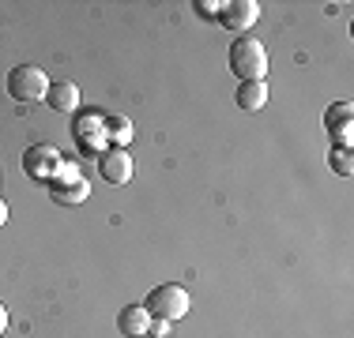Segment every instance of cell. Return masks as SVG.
Returning <instances> with one entry per match:
<instances>
[{"label":"cell","mask_w":354,"mask_h":338,"mask_svg":"<svg viewBox=\"0 0 354 338\" xmlns=\"http://www.w3.org/2000/svg\"><path fill=\"white\" fill-rule=\"evenodd\" d=\"M226 64H230V72L238 75L241 83L268 79V68H272L264 41H257V38H234L230 41V53H226Z\"/></svg>","instance_id":"1"},{"label":"cell","mask_w":354,"mask_h":338,"mask_svg":"<svg viewBox=\"0 0 354 338\" xmlns=\"http://www.w3.org/2000/svg\"><path fill=\"white\" fill-rule=\"evenodd\" d=\"M143 308H147L151 319H166V324H174V319H181L185 312L192 308V297H189L185 286L162 282V286H155V290L143 297Z\"/></svg>","instance_id":"2"},{"label":"cell","mask_w":354,"mask_h":338,"mask_svg":"<svg viewBox=\"0 0 354 338\" xmlns=\"http://www.w3.org/2000/svg\"><path fill=\"white\" fill-rule=\"evenodd\" d=\"M46 95H49V75L38 64H15L8 72V98H15L19 106L46 101Z\"/></svg>","instance_id":"3"},{"label":"cell","mask_w":354,"mask_h":338,"mask_svg":"<svg viewBox=\"0 0 354 338\" xmlns=\"http://www.w3.org/2000/svg\"><path fill=\"white\" fill-rule=\"evenodd\" d=\"M324 132L332 139V147H351L354 143V106L347 98L332 101L324 109Z\"/></svg>","instance_id":"4"},{"label":"cell","mask_w":354,"mask_h":338,"mask_svg":"<svg viewBox=\"0 0 354 338\" xmlns=\"http://www.w3.org/2000/svg\"><path fill=\"white\" fill-rule=\"evenodd\" d=\"M61 162H64V155L57 147H49V143H35V147H27V155H23V169H27V177H35V181H53Z\"/></svg>","instance_id":"5"},{"label":"cell","mask_w":354,"mask_h":338,"mask_svg":"<svg viewBox=\"0 0 354 338\" xmlns=\"http://www.w3.org/2000/svg\"><path fill=\"white\" fill-rule=\"evenodd\" d=\"M72 135L75 143H80V150H95V155H102V143H106V117L91 113V109H83V113H75V124H72Z\"/></svg>","instance_id":"6"},{"label":"cell","mask_w":354,"mask_h":338,"mask_svg":"<svg viewBox=\"0 0 354 338\" xmlns=\"http://www.w3.org/2000/svg\"><path fill=\"white\" fill-rule=\"evenodd\" d=\"M95 166H98V177H102L106 184H113V188H121V184L132 181V155L121 147L102 150V155L95 158Z\"/></svg>","instance_id":"7"},{"label":"cell","mask_w":354,"mask_h":338,"mask_svg":"<svg viewBox=\"0 0 354 338\" xmlns=\"http://www.w3.org/2000/svg\"><path fill=\"white\" fill-rule=\"evenodd\" d=\"M257 19H260V4H257V0H230V4L223 8V15H218V23H223L230 34H238V38H241V34H245Z\"/></svg>","instance_id":"8"},{"label":"cell","mask_w":354,"mask_h":338,"mask_svg":"<svg viewBox=\"0 0 354 338\" xmlns=\"http://www.w3.org/2000/svg\"><path fill=\"white\" fill-rule=\"evenodd\" d=\"M147 327H151V316L143 304H124L117 312V331L124 338H147Z\"/></svg>","instance_id":"9"},{"label":"cell","mask_w":354,"mask_h":338,"mask_svg":"<svg viewBox=\"0 0 354 338\" xmlns=\"http://www.w3.org/2000/svg\"><path fill=\"white\" fill-rule=\"evenodd\" d=\"M46 101H49V109H53V113H75V109H80V87H75L72 79L49 83Z\"/></svg>","instance_id":"10"},{"label":"cell","mask_w":354,"mask_h":338,"mask_svg":"<svg viewBox=\"0 0 354 338\" xmlns=\"http://www.w3.org/2000/svg\"><path fill=\"white\" fill-rule=\"evenodd\" d=\"M268 79H252V83H238V95H234V101H238V109H245V113H257V109L268 106Z\"/></svg>","instance_id":"11"},{"label":"cell","mask_w":354,"mask_h":338,"mask_svg":"<svg viewBox=\"0 0 354 338\" xmlns=\"http://www.w3.org/2000/svg\"><path fill=\"white\" fill-rule=\"evenodd\" d=\"M49 196H53V203H64V207H75V203H83L91 196V184L83 181H72V184H53V188H49Z\"/></svg>","instance_id":"12"},{"label":"cell","mask_w":354,"mask_h":338,"mask_svg":"<svg viewBox=\"0 0 354 338\" xmlns=\"http://www.w3.org/2000/svg\"><path fill=\"white\" fill-rule=\"evenodd\" d=\"M106 139L124 150V143L132 139V121L129 117H106Z\"/></svg>","instance_id":"13"},{"label":"cell","mask_w":354,"mask_h":338,"mask_svg":"<svg viewBox=\"0 0 354 338\" xmlns=\"http://www.w3.org/2000/svg\"><path fill=\"white\" fill-rule=\"evenodd\" d=\"M328 166H332L339 177H351V173H354V155H351V147H332V150H328Z\"/></svg>","instance_id":"14"},{"label":"cell","mask_w":354,"mask_h":338,"mask_svg":"<svg viewBox=\"0 0 354 338\" xmlns=\"http://www.w3.org/2000/svg\"><path fill=\"white\" fill-rule=\"evenodd\" d=\"M72 181H80V166L64 158L61 169H57V177H53V184H72Z\"/></svg>","instance_id":"15"},{"label":"cell","mask_w":354,"mask_h":338,"mask_svg":"<svg viewBox=\"0 0 354 338\" xmlns=\"http://www.w3.org/2000/svg\"><path fill=\"white\" fill-rule=\"evenodd\" d=\"M196 8L200 15H204V19H212V15H223V8H226V0H212V4H207V0H196Z\"/></svg>","instance_id":"16"},{"label":"cell","mask_w":354,"mask_h":338,"mask_svg":"<svg viewBox=\"0 0 354 338\" xmlns=\"http://www.w3.org/2000/svg\"><path fill=\"white\" fill-rule=\"evenodd\" d=\"M147 335H151V338H166V335H170V324H166V319H151Z\"/></svg>","instance_id":"17"},{"label":"cell","mask_w":354,"mask_h":338,"mask_svg":"<svg viewBox=\"0 0 354 338\" xmlns=\"http://www.w3.org/2000/svg\"><path fill=\"white\" fill-rule=\"evenodd\" d=\"M8 331V308H4V301H0V338H4Z\"/></svg>","instance_id":"18"},{"label":"cell","mask_w":354,"mask_h":338,"mask_svg":"<svg viewBox=\"0 0 354 338\" xmlns=\"http://www.w3.org/2000/svg\"><path fill=\"white\" fill-rule=\"evenodd\" d=\"M4 222H8V203L0 199V226H4Z\"/></svg>","instance_id":"19"}]
</instances>
